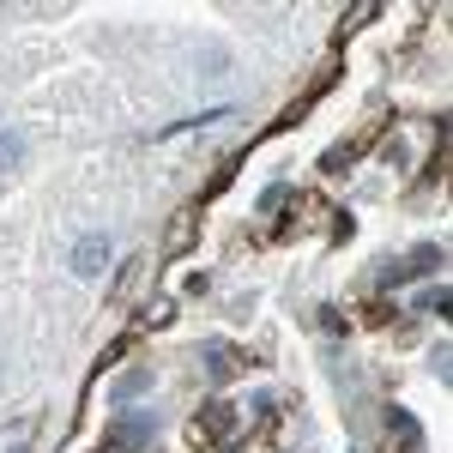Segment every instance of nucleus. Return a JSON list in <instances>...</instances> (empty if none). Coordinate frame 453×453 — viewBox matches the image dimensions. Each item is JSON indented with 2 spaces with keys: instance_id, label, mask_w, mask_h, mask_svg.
I'll return each mask as SVG.
<instances>
[{
  "instance_id": "nucleus-1",
  "label": "nucleus",
  "mask_w": 453,
  "mask_h": 453,
  "mask_svg": "<svg viewBox=\"0 0 453 453\" xmlns=\"http://www.w3.org/2000/svg\"><path fill=\"white\" fill-rule=\"evenodd\" d=\"M236 435H242V405H230V399H206V405H194V418H188V441L200 453H230L236 448Z\"/></svg>"
},
{
  "instance_id": "nucleus-2",
  "label": "nucleus",
  "mask_w": 453,
  "mask_h": 453,
  "mask_svg": "<svg viewBox=\"0 0 453 453\" xmlns=\"http://www.w3.org/2000/svg\"><path fill=\"white\" fill-rule=\"evenodd\" d=\"M441 266H448V248L441 242H418L411 254H399V260H387V266H375V284L381 290H393V284H411V279H441Z\"/></svg>"
},
{
  "instance_id": "nucleus-3",
  "label": "nucleus",
  "mask_w": 453,
  "mask_h": 453,
  "mask_svg": "<svg viewBox=\"0 0 453 453\" xmlns=\"http://www.w3.org/2000/svg\"><path fill=\"white\" fill-rule=\"evenodd\" d=\"M151 435H157V418L151 411H115V423H109V435L97 441V453H145Z\"/></svg>"
},
{
  "instance_id": "nucleus-4",
  "label": "nucleus",
  "mask_w": 453,
  "mask_h": 453,
  "mask_svg": "<svg viewBox=\"0 0 453 453\" xmlns=\"http://www.w3.org/2000/svg\"><path fill=\"white\" fill-rule=\"evenodd\" d=\"M67 266H73V279H85V284H97L115 266V242H109L104 230H85L79 242H73V254H67Z\"/></svg>"
},
{
  "instance_id": "nucleus-5",
  "label": "nucleus",
  "mask_w": 453,
  "mask_h": 453,
  "mask_svg": "<svg viewBox=\"0 0 453 453\" xmlns=\"http://www.w3.org/2000/svg\"><path fill=\"white\" fill-rule=\"evenodd\" d=\"M242 363H254L242 345H230V339H206L200 345V369H206L211 381H230V375H242Z\"/></svg>"
},
{
  "instance_id": "nucleus-6",
  "label": "nucleus",
  "mask_w": 453,
  "mask_h": 453,
  "mask_svg": "<svg viewBox=\"0 0 453 453\" xmlns=\"http://www.w3.org/2000/svg\"><path fill=\"white\" fill-rule=\"evenodd\" d=\"M381 127H393V115H387ZM381 127H369V134H357V140H345V145H326V151H320V175H350V170H357V157L375 145Z\"/></svg>"
},
{
  "instance_id": "nucleus-7",
  "label": "nucleus",
  "mask_w": 453,
  "mask_h": 453,
  "mask_svg": "<svg viewBox=\"0 0 453 453\" xmlns=\"http://www.w3.org/2000/svg\"><path fill=\"white\" fill-rule=\"evenodd\" d=\"M387 441H393V453H423V423L405 411V405H387Z\"/></svg>"
},
{
  "instance_id": "nucleus-8",
  "label": "nucleus",
  "mask_w": 453,
  "mask_h": 453,
  "mask_svg": "<svg viewBox=\"0 0 453 453\" xmlns=\"http://www.w3.org/2000/svg\"><path fill=\"white\" fill-rule=\"evenodd\" d=\"M194 242H200V206H181L170 218V236H164V260H181Z\"/></svg>"
},
{
  "instance_id": "nucleus-9",
  "label": "nucleus",
  "mask_w": 453,
  "mask_h": 453,
  "mask_svg": "<svg viewBox=\"0 0 453 453\" xmlns=\"http://www.w3.org/2000/svg\"><path fill=\"white\" fill-rule=\"evenodd\" d=\"M151 387H157V375H151V363H134V369H127L121 381L109 387V405H115V411H127V405H134V399H145Z\"/></svg>"
},
{
  "instance_id": "nucleus-10",
  "label": "nucleus",
  "mask_w": 453,
  "mask_h": 453,
  "mask_svg": "<svg viewBox=\"0 0 453 453\" xmlns=\"http://www.w3.org/2000/svg\"><path fill=\"white\" fill-rule=\"evenodd\" d=\"M140 279H145V254H134V260L121 266L115 290H109V303H115V309H127V303H134V290H140Z\"/></svg>"
},
{
  "instance_id": "nucleus-11",
  "label": "nucleus",
  "mask_w": 453,
  "mask_h": 453,
  "mask_svg": "<svg viewBox=\"0 0 453 453\" xmlns=\"http://www.w3.org/2000/svg\"><path fill=\"white\" fill-rule=\"evenodd\" d=\"M418 314H435V320H448L453 314V290H448V279H435L429 290L418 296Z\"/></svg>"
},
{
  "instance_id": "nucleus-12",
  "label": "nucleus",
  "mask_w": 453,
  "mask_h": 453,
  "mask_svg": "<svg viewBox=\"0 0 453 453\" xmlns=\"http://www.w3.org/2000/svg\"><path fill=\"white\" fill-rule=\"evenodd\" d=\"M375 12H381L375 0H357V6H345V19H339V31H333V42H345V36H357L363 25H369V19H375Z\"/></svg>"
},
{
  "instance_id": "nucleus-13",
  "label": "nucleus",
  "mask_w": 453,
  "mask_h": 453,
  "mask_svg": "<svg viewBox=\"0 0 453 453\" xmlns=\"http://www.w3.org/2000/svg\"><path fill=\"white\" fill-rule=\"evenodd\" d=\"M236 170H242V151H236V157H218V170H211V181H206V194H200V200H218V194L236 181Z\"/></svg>"
},
{
  "instance_id": "nucleus-14",
  "label": "nucleus",
  "mask_w": 453,
  "mask_h": 453,
  "mask_svg": "<svg viewBox=\"0 0 453 453\" xmlns=\"http://www.w3.org/2000/svg\"><path fill=\"white\" fill-rule=\"evenodd\" d=\"M19 164H25V134L0 127V170H19Z\"/></svg>"
},
{
  "instance_id": "nucleus-15",
  "label": "nucleus",
  "mask_w": 453,
  "mask_h": 453,
  "mask_svg": "<svg viewBox=\"0 0 453 453\" xmlns=\"http://www.w3.org/2000/svg\"><path fill=\"white\" fill-rule=\"evenodd\" d=\"M224 115H236V109H200V115H188V121L164 127V140H175V134H194V127H211V121H224Z\"/></svg>"
},
{
  "instance_id": "nucleus-16",
  "label": "nucleus",
  "mask_w": 453,
  "mask_h": 453,
  "mask_svg": "<svg viewBox=\"0 0 453 453\" xmlns=\"http://www.w3.org/2000/svg\"><path fill=\"white\" fill-rule=\"evenodd\" d=\"M140 326H145V333H164V326H175V303H151V309H140Z\"/></svg>"
},
{
  "instance_id": "nucleus-17",
  "label": "nucleus",
  "mask_w": 453,
  "mask_h": 453,
  "mask_svg": "<svg viewBox=\"0 0 453 453\" xmlns=\"http://www.w3.org/2000/svg\"><path fill=\"white\" fill-rule=\"evenodd\" d=\"M314 320H320L326 333H345V326H350V320H345V314H339V309H333V303H320V309H314Z\"/></svg>"
},
{
  "instance_id": "nucleus-18",
  "label": "nucleus",
  "mask_w": 453,
  "mask_h": 453,
  "mask_svg": "<svg viewBox=\"0 0 453 453\" xmlns=\"http://www.w3.org/2000/svg\"><path fill=\"white\" fill-rule=\"evenodd\" d=\"M429 369H435V381H453V350H448V345H435Z\"/></svg>"
},
{
  "instance_id": "nucleus-19",
  "label": "nucleus",
  "mask_w": 453,
  "mask_h": 453,
  "mask_svg": "<svg viewBox=\"0 0 453 453\" xmlns=\"http://www.w3.org/2000/svg\"><path fill=\"white\" fill-rule=\"evenodd\" d=\"M279 206H284V181H273V188L254 200V211H279Z\"/></svg>"
},
{
  "instance_id": "nucleus-20",
  "label": "nucleus",
  "mask_w": 453,
  "mask_h": 453,
  "mask_svg": "<svg viewBox=\"0 0 453 453\" xmlns=\"http://www.w3.org/2000/svg\"><path fill=\"white\" fill-rule=\"evenodd\" d=\"M12 453H25V448H12Z\"/></svg>"
}]
</instances>
